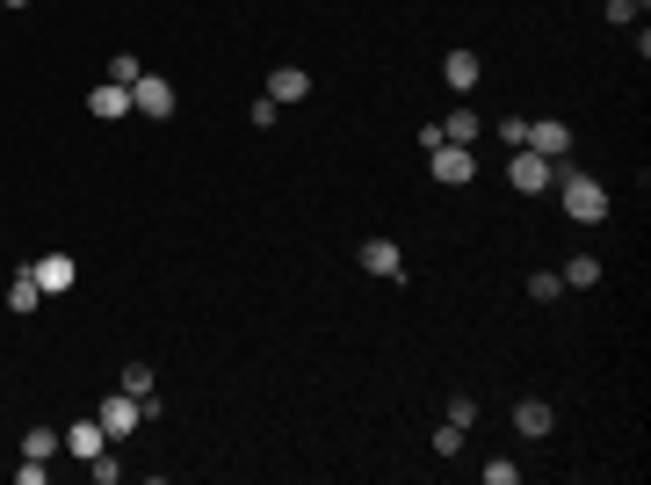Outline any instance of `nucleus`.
I'll list each match as a JSON object with an SVG mask.
<instances>
[{
    "label": "nucleus",
    "instance_id": "4be33fe9",
    "mask_svg": "<svg viewBox=\"0 0 651 485\" xmlns=\"http://www.w3.org/2000/svg\"><path fill=\"white\" fill-rule=\"evenodd\" d=\"M87 471H95V485H116L123 464H116V449H102V457H87Z\"/></svg>",
    "mask_w": 651,
    "mask_h": 485
},
{
    "label": "nucleus",
    "instance_id": "dca6fc26",
    "mask_svg": "<svg viewBox=\"0 0 651 485\" xmlns=\"http://www.w3.org/2000/svg\"><path fill=\"white\" fill-rule=\"evenodd\" d=\"M478 131H485V116H471V109L442 116V138H449V145H478Z\"/></svg>",
    "mask_w": 651,
    "mask_h": 485
},
{
    "label": "nucleus",
    "instance_id": "9d476101",
    "mask_svg": "<svg viewBox=\"0 0 651 485\" xmlns=\"http://www.w3.org/2000/svg\"><path fill=\"white\" fill-rule=\"evenodd\" d=\"M58 435H66V457H102V449H109V435H102V420L95 413H87V420H73V428H58Z\"/></svg>",
    "mask_w": 651,
    "mask_h": 485
},
{
    "label": "nucleus",
    "instance_id": "412c9836",
    "mask_svg": "<svg viewBox=\"0 0 651 485\" xmlns=\"http://www.w3.org/2000/svg\"><path fill=\"white\" fill-rule=\"evenodd\" d=\"M246 124H254V131H275V124H283V102H268V95H261L254 109H246Z\"/></svg>",
    "mask_w": 651,
    "mask_h": 485
},
{
    "label": "nucleus",
    "instance_id": "a211bd4d",
    "mask_svg": "<svg viewBox=\"0 0 651 485\" xmlns=\"http://www.w3.org/2000/svg\"><path fill=\"white\" fill-rule=\"evenodd\" d=\"M529 297H536V305H557V297H565V276H557V268H536V276H529Z\"/></svg>",
    "mask_w": 651,
    "mask_h": 485
},
{
    "label": "nucleus",
    "instance_id": "b1692460",
    "mask_svg": "<svg viewBox=\"0 0 651 485\" xmlns=\"http://www.w3.org/2000/svg\"><path fill=\"white\" fill-rule=\"evenodd\" d=\"M456 449H463V428H449V420H442V428H434V457H456Z\"/></svg>",
    "mask_w": 651,
    "mask_h": 485
},
{
    "label": "nucleus",
    "instance_id": "0eeeda50",
    "mask_svg": "<svg viewBox=\"0 0 651 485\" xmlns=\"http://www.w3.org/2000/svg\"><path fill=\"white\" fill-rule=\"evenodd\" d=\"M521 145H529V153H543V160H557V167H565V153H572V131L557 124V116H529V138H521Z\"/></svg>",
    "mask_w": 651,
    "mask_h": 485
},
{
    "label": "nucleus",
    "instance_id": "4468645a",
    "mask_svg": "<svg viewBox=\"0 0 651 485\" xmlns=\"http://www.w3.org/2000/svg\"><path fill=\"white\" fill-rule=\"evenodd\" d=\"M37 305H44V290H37V276H29V268H15V283H8V312H15V319H29Z\"/></svg>",
    "mask_w": 651,
    "mask_h": 485
},
{
    "label": "nucleus",
    "instance_id": "9b49d317",
    "mask_svg": "<svg viewBox=\"0 0 651 485\" xmlns=\"http://www.w3.org/2000/svg\"><path fill=\"white\" fill-rule=\"evenodd\" d=\"M304 95H312V73H304V66H275V73H268V102L297 109Z\"/></svg>",
    "mask_w": 651,
    "mask_h": 485
},
{
    "label": "nucleus",
    "instance_id": "423d86ee",
    "mask_svg": "<svg viewBox=\"0 0 651 485\" xmlns=\"http://www.w3.org/2000/svg\"><path fill=\"white\" fill-rule=\"evenodd\" d=\"M131 116H174V80L138 73V80H131Z\"/></svg>",
    "mask_w": 651,
    "mask_h": 485
},
{
    "label": "nucleus",
    "instance_id": "f257e3e1",
    "mask_svg": "<svg viewBox=\"0 0 651 485\" xmlns=\"http://www.w3.org/2000/svg\"><path fill=\"white\" fill-rule=\"evenodd\" d=\"M557 203H565L572 225H601L608 218V189L594 174H579V167H557Z\"/></svg>",
    "mask_w": 651,
    "mask_h": 485
},
{
    "label": "nucleus",
    "instance_id": "5701e85b",
    "mask_svg": "<svg viewBox=\"0 0 651 485\" xmlns=\"http://www.w3.org/2000/svg\"><path fill=\"white\" fill-rule=\"evenodd\" d=\"M138 73H145V66H138V58H131V51H116V58H109V80H116V87H131Z\"/></svg>",
    "mask_w": 651,
    "mask_h": 485
},
{
    "label": "nucleus",
    "instance_id": "20e7f679",
    "mask_svg": "<svg viewBox=\"0 0 651 485\" xmlns=\"http://www.w3.org/2000/svg\"><path fill=\"white\" fill-rule=\"evenodd\" d=\"M427 167H434V181H449V189H471V174H478V160H471V145H427Z\"/></svg>",
    "mask_w": 651,
    "mask_h": 485
},
{
    "label": "nucleus",
    "instance_id": "f03ea898",
    "mask_svg": "<svg viewBox=\"0 0 651 485\" xmlns=\"http://www.w3.org/2000/svg\"><path fill=\"white\" fill-rule=\"evenodd\" d=\"M507 181H514V196H543V189H557V160L529 153V145H514V160H507Z\"/></svg>",
    "mask_w": 651,
    "mask_h": 485
},
{
    "label": "nucleus",
    "instance_id": "7ed1b4c3",
    "mask_svg": "<svg viewBox=\"0 0 651 485\" xmlns=\"http://www.w3.org/2000/svg\"><path fill=\"white\" fill-rule=\"evenodd\" d=\"M95 420H102V435H109V442H123V435H138V428H145V406L131 399V391H109V399L95 406Z\"/></svg>",
    "mask_w": 651,
    "mask_h": 485
},
{
    "label": "nucleus",
    "instance_id": "cd10ccee",
    "mask_svg": "<svg viewBox=\"0 0 651 485\" xmlns=\"http://www.w3.org/2000/svg\"><path fill=\"white\" fill-rule=\"evenodd\" d=\"M0 8H29V0H0Z\"/></svg>",
    "mask_w": 651,
    "mask_h": 485
},
{
    "label": "nucleus",
    "instance_id": "1a4fd4ad",
    "mask_svg": "<svg viewBox=\"0 0 651 485\" xmlns=\"http://www.w3.org/2000/svg\"><path fill=\"white\" fill-rule=\"evenodd\" d=\"M550 428H557V406H550V399H521V406H514V435H521V442H543Z\"/></svg>",
    "mask_w": 651,
    "mask_h": 485
},
{
    "label": "nucleus",
    "instance_id": "393cba45",
    "mask_svg": "<svg viewBox=\"0 0 651 485\" xmlns=\"http://www.w3.org/2000/svg\"><path fill=\"white\" fill-rule=\"evenodd\" d=\"M514 478H521V464H507V457H492V464H485V485H514Z\"/></svg>",
    "mask_w": 651,
    "mask_h": 485
},
{
    "label": "nucleus",
    "instance_id": "aec40b11",
    "mask_svg": "<svg viewBox=\"0 0 651 485\" xmlns=\"http://www.w3.org/2000/svg\"><path fill=\"white\" fill-rule=\"evenodd\" d=\"M442 420H449V428H463V435H471V428H478V399H463V391H456Z\"/></svg>",
    "mask_w": 651,
    "mask_h": 485
},
{
    "label": "nucleus",
    "instance_id": "f8f14e48",
    "mask_svg": "<svg viewBox=\"0 0 651 485\" xmlns=\"http://www.w3.org/2000/svg\"><path fill=\"white\" fill-rule=\"evenodd\" d=\"M87 116H102V124H116V116H131V87H116V80H102L95 95H87Z\"/></svg>",
    "mask_w": 651,
    "mask_h": 485
},
{
    "label": "nucleus",
    "instance_id": "bb28decb",
    "mask_svg": "<svg viewBox=\"0 0 651 485\" xmlns=\"http://www.w3.org/2000/svg\"><path fill=\"white\" fill-rule=\"evenodd\" d=\"M637 8L644 0H608V22H637Z\"/></svg>",
    "mask_w": 651,
    "mask_h": 485
},
{
    "label": "nucleus",
    "instance_id": "6e6552de",
    "mask_svg": "<svg viewBox=\"0 0 651 485\" xmlns=\"http://www.w3.org/2000/svg\"><path fill=\"white\" fill-rule=\"evenodd\" d=\"M29 276H37V290H44V297H66L80 268H73V254H44V261H29Z\"/></svg>",
    "mask_w": 651,
    "mask_h": 485
},
{
    "label": "nucleus",
    "instance_id": "ddd939ff",
    "mask_svg": "<svg viewBox=\"0 0 651 485\" xmlns=\"http://www.w3.org/2000/svg\"><path fill=\"white\" fill-rule=\"evenodd\" d=\"M442 80L456 87V95H471V87H478V51H449L442 58Z\"/></svg>",
    "mask_w": 651,
    "mask_h": 485
},
{
    "label": "nucleus",
    "instance_id": "2eb2a0df",
    "mask_svg": "<svg viewBox=\"0 0 651 485\" xmlns=\"http://www.w3.org/2000/svg\"><path fill=\"white\" fill-rule=\"evenodd\" d=\"M557 276H565V290H594V283H601V261H594V254H572Z\"/></svg>",
    "mask_w": 651,
    "mask_h": 485
},
{
    "label": "nucleus",
    "instance_id": "a878e982",
    "mask_svg": "<svg viewBox=\"0 0 651 485\" xmlns=\"http://www.w3.org/2000/svg\"><path fill=\"white\" fill-rule=\"evenodd\" d=\"M500 138H507V153H514V145L529 138V116H500Z\"/></svg>",
    "mask_w": 651,
    "mask_h": 485
},
{
    "label": "nucleus",
    "instance_id": "39448f33",
    "mask_svg": "<svg viewBox=\"0 0 651 485\" xmlns=\"http://www.w3.org/2000/svg\"><path fill=\"white\" fill-rule=\"evenodd\" d=\"M355 261H362V276H384V283L406 276V247H398V239H362Z\"/></svg>",
    "mask_w": 651,
    "mask_h": 485
},
{
    "label": "nucleus",
    "instance_id": "6ab92c4d",
    "mask_svg": "<svg viewBox=\"0 0 651 485\" xmlns=\"http://www.w3.org/2000/svg\"><path fill=\"white\" fill-rule=\"evenodd\" d=\"M123 391H131V399H152V362H123Z\"/></svg>",
    "mask_w": 651,
    "mask_h": 485
},
{
    "label": "nucleus",
    "instance_id": "f3484780",
    "mask_svg": "<svg viewBox=\"0 0 651 485\" xmlns=\"http://www.w3.org/2000/svg\"><path fill=\"white\" fill-rule=\"evenodd\" d=\"M58 449H66V435H58V428H29V435H22V457H37V464H51Z\"/></svg>",
    "mask_w": 651,
    "mask_h": 485
}]
</instances>
